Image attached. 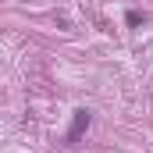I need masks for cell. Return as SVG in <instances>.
<instances>
[{
  "instance_id": "obj_1",
  "label": "cell",
  "mask_w": 153,
  "mask_h": 153,
  "mask_svg": "<svg viewBox=\"0 0 153 153\" xmlns=\"http://www.w3.org/2000/svg\"><path fill=\"white\" fill-rule=\"evenodd\" d=\"M85 125H89V114H85V111H78V114H75V125H71V132H68V139H71V143L78 139V132H82Z\"/></svg>"
}]
</instances>
